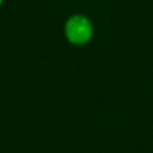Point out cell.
Wrapping results in <instances>:
<instances>
[{
	"instance_id": "cell-1",
	"label": "cell",
	"mask_w": 153,
	"mask_h": 153,
	"mask_svg": "<svg viewBox=\"0 0 153 153\" xmlns=\"http://www.w3.org/2000/svg\"><path fill=\"white\" fill-rule=\"evenodd\" d=\"M66 36L70 42L74 44H83L87 42L91 36V24L82 16H74L68 20L66 24Z\"/></svg>"
},
{
	"instance_id": "cell-2",
	"label": "cell",
	"mask_w": 153,
	"mask_h": 153,
	"mask_svg": "<svg viewBox=\"0 0 153 153\" xmlns=\"http://www.w3.org/2000/svg\"><path fill=\"white\" fill-rule=\"evenodd\" d=\"M0 4H1V0H0Z\"/></svg>"
}]
</instances>
